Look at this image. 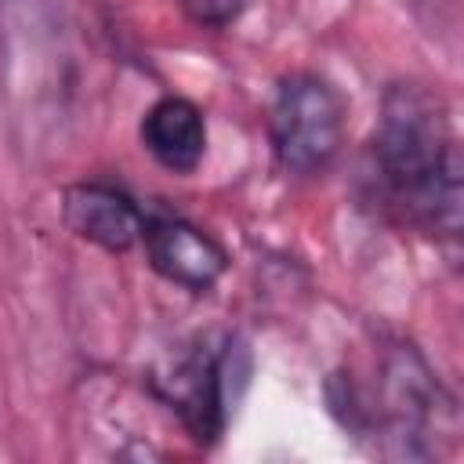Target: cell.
Returning <instances> with one entry per match:
<instances>
[{"label":"cell","mask_w":464,"mask_h":464,"mask_svg":"<svg viewBox=\"0 0 464 464\" xmlns=\"http://www.w3.org/2000/svg\"><path fill=\"white\" fill-rule=\"evenodd\" d=\"M366 199L428 239H460V138L446 102L420 83H392L362 160Z\"/></svg>","instance_id":"6da1fadb"},{"label":"cell","mask_w":464,"mask_h":464,"mask_svg":"<svg viewBox=\"0 0 464 464\" xmlns=\"http://www.w3.org/2000/svg\"><path fill=\"white\" fill-rule=\"evenodd\" d=\"M181 4V11L196 22V25H203V29H225V25H232L239 14H243V7H246V0H178Z\"/></svg>","instance_id":"ba28073f"},{"label":"cell","mask_w":464,"mask_h":464,"mask_svg":"<svg viewBox=\"0 0 464 464\" xmlns=\"http://www.w3.org/2000/svg\"><path fill=\"white\" fill-rule=\"evenodd\" d=\"M268 145L290 178L323 174L344 145V98L319 72H286L268 109Z\"/></svg>","instance_id":"3957f363"},{"label":"cell","mask_w":464,"mask_h":464,"mask_svg":"<svg viewBox=\"0 0 464 464\" xmlns=\"http://www.w3.org/2000/svg\"><path fill=\"white\" fill-rule=\"evenodd\" d=\"M149 265L174 286L188 294H207L228 268V254L192 221L181 218H145L141 232Z\"/></svg>","instance_id":"5b68a950"},{"label":"cell","mask_w":464,"mask_h":464,"mask_svg":"<svg viewBox=\"0 0 464 464\" xmlns=\"http://www.w3.org/2000/svg\"><path fill=\"white\" fill-rule=\"evenodd\" d=\"M141 145L145 152L170 174H192L207 152V123L196 102L181 94L156 98L141 116Z\"/></svg>","instance_id":"52a82bcc"},{"label":"cell","mask_w":464,"mask_h":464,"mask_svg":"<svg viewBox=\"0 0 464 464\" xmlns=\"http://www.w3.org/2000/svg\"><path fill=\"white\" fill-rule=\"evenodd\" d=\"M228 366H232V344L225 352L192 348L181 355L163 377H156L160 399L178 410L181 424L192 431L196 442H214L228 417Z\"/></svg>","instance_id":"277c9868"},{"label":"cell","mask_w":464,"mask_h":464,"mask_svg":"<svg viewBox=\"0 0 464 464\" xmlns=\"http://www.w3.org/2000/svg\"><path fill=\"white\" fill-rule=\"evenodd\" d=\"M330 410L348 431L370 439L381 457L428 460L439 439H453L457 410L424 355L406 341L377 344L373 362L330 381Z\"/></svg>","instance_id":"7a4b0ae2"},{"label":"cell","mask_w":464,"mask_h":464,"mask_svg":"<svg viewBox=\"0 0 464 464\" xmlns=\"http://www.w3.org/2000/svg\"><path fill=\"white\" fill-rule=\"evenodd\" d=\"M62 221L72 236L109 250V254H123L134 243H141L145 232V214L138 210V203L105 181H80L69 185L62 192Z\"/></svg>","instance_id":"8992f818"}]
</instances>
